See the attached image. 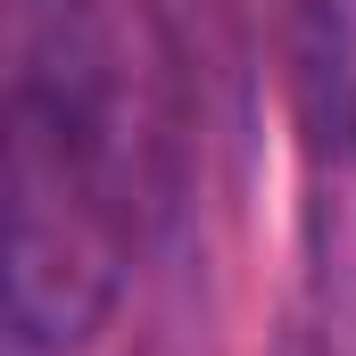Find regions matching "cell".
Masks as SVG:
<instances>
[{
  "label": "cell",
  "mask_w": 356,
  "mask_h": 356,
  "mask_svg": "<svg viewBox=\"0 0 356 356\" xmlns=\"http://www.w3.org/2000/svg\"><path fill=\"white\" fill-rule=\"evenodd\" d=\"M166 149V58L133 0H8V323L83 356L141 241Z\"/></svg>",
  "instance_id": "1"
},
{
  "label": "cell",
  "mask_w": 356,
  "mask_h": 356,
  "mask_svg": "<svg viewBox=\"0 0 356 356\" xmlns=\"http://www.w3.org/2000/svg\"><path fill=\"white\" fill-rule=\"evenodd\" d=\"M290 83H298V116L315 149H356V42L348 17L332 0H298L290 8Z\"/></svg>",
  "instance_id": "2"
}]
</instances>
